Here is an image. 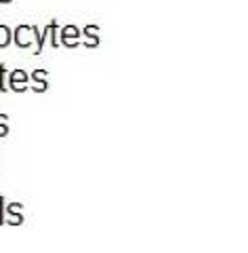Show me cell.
Instances as JSON below:
<instances>
[{
  "instance_id": "6da1fadb",
  "label": "cell",
  "mask_w": 248,
  "mask_h": 253,
  "mask_svg": "<svg viewBox=\"0 0 248 253\" xmlns=\"http://www.w3.org/2000/svg\"><path fill=\"white\" fill-rule=\"evenodd\" d=\"M13 42L15 46H19V49H30V46H36V36H34V23L32 26H26V23H21L13 30Z\"/></svg>"
},
{
  "instance_id": "7a4b0ae2",
  "label": "cell",
  "mask_w": 248,
  "mask_h": 253,
  "mask_svg": "<svg viewBox=\"0 0 248 253\" xmlns=\"http://www.w3.org/2000/svg\"><path fill=\"white\" fill-rule=\"evenodd\" d=\"M82 44L89 46V49H97L99 46V26L97 23H86V26L82 28Z\"/></svg>"
},
{
  "instance_id": "3957f363",
  "label": "cell",
  "mask_w": 248,
  "mask_h": 253,
  "mask_svg": "<svg viewBox=\"0 0 248 253\" xmlns=\"http://www.w3.org/2000/svg\"><path fill=\"white\" fill-rule=\"evenodd\" d=\"M46 28H49V41H51V46L53 49H59L61 46V28H59V23L57 21H51V23H46Z\"/></svg>"
},
{
  "instance_id": "277c9868",
  "label": "cell",
  "mask_w": 248,
  "mask_h": 253,
  "mask_svg": "<svg viewBox=\"0 0 248 253\" xmlns=\"http://www.w3.org/2000/svg\"><path fill=\"white\" fill-rule=\"evenodd\" d=\"M13 42V30L6 23H0V49H6Z\"/></svg>"
},
{
  "instance_id": "5b68a950",
  "label": "cell",
  "mask_w": 248,
  "mask_h": 253,
  "mask_svg": "<svg viewBox=\"0 0 248 253\" xmlns=\"http://www.w3.org/2000/svg\"><path fill=\"white\" fill-rule=\"evenodd\" d=\"M9 70L4 63H0V93H9L11 91V78H9Z\"/></svg>"
},
{
  "instance_id": "8992f818",
  "label": "cell",
  "mask_w": 248,
  "mask_h": 253,
  "mask_svg": "<svg viewBox=\"0 0 248 253\" xmlns=\"http://www.w3.org/2000/svg\"><path fill=\"white\" fill-rule=\"evenodd\" d=\"M61 38H66V36H80L82 38V30H80L76 23H66V26H61Z\"/></svg>"
},
{
  "instance_id": "52a82bcc",
  "label": "cell",
  "mask_w": 248,
  "mask_h": 253,
  "mask_svg": "<svg viewBox=\"0 0 248 253\" xmlns=\"http://www.w3.org/2000/svg\"><path fill=\"white\" fill-rule=\"evenodd\" d=\"M9 78H11V83H30L32 81V76L26 72V70H13L9 74Z\"/></svg>"
},
{
  "instance_id": "ba28073f",
  "label": "cell",
  "mask_w": 248,
  "mask_h": 253,
  "mask_svg": "<svg viewBox=\"0 0 248 253\" xmlns=\"http://www.w3.org/2000/svg\"><path fill=\"white\" fill-rule=\"evenodd\" d=\"M6 224H9V226H21L23 224L21 211H9V213H6Z\"/></svg>"
},
{
  "instance_id": "9c48e42d",
  "label": "cell",
  "mask_w": 248,
  "mask_h": 253,
  "mask_svg": "<svg viewBox=\"0 0 248 253\" xmlns=\"http://www.w3.org/2000/svg\"><path fill=\"white\" fill-rule=\"evenodd\" d=\"M61 44L68 46V49H76V46L82 44V38L80 36H66V38H61Z\"/></svg>"
},
{
  "instance_id": "30bf717a",
  "label": "cell",
  "mask_w": 248,
  "mask_h": 253,
  "mask_svg": "<svg viewBox=\"0 0 248 253\" xmlns=\"http://www.w3.org/2000/svg\"><path fill=\"white\" fill-rule=\"evenodd\" d=\"M9 129H11L9 116H6V114H0V137H6V135H9Z\"/></svg>"
},
{
  "instance_id": "8fae6325",
  "label": "cell",
  "mask_w": 248,
  "mask_h": 253,
  "mask_svg": "<svg viewBox=\"0 0 248 253\" xmlns=\"http://www.w3.org/2000/svg\"><path fill=\"white\" fill-rule=\"evenodd\" d=\"M11 91L13 93H26V91H32V84L30 83H11Z\"/></svg>"
},
{
  "instance_id": "7c38bea8",
  "label": "cell",
  "mask_w": 248,
  "mask_h": 253,
  "mask_svg": "<svg viewBox=\"0 0 248 253\" xmlns=\"http://www.w3.org/2000/svg\"><path fill=\"white\" fill-rule=\"evenodd\" d=\"M32 91H34V93L49 91V83H46V81H34V84H32Z\"/></svg>"
},
{
  "instance_id": "4fadbf2b",
  "label": "cell",
  "mask_w": 248,
  "mask_h": 253,
  "mask_svg": "<svg viewBox=\"0 0 248 253\" xmlns=\"http://www.w3.org/2000/svg\"><path fill=\"white\" fill-rule=\"evenodd\" d=\"M0 226H6V201L0 196Z\"/></svg>"
},
{
  "instance_id": "5bb4252c",
  "label": "cell",
  "mask_w": 248,
  "mask_h": 253,
  "mask_svg": "<svg viewBox=\"0 0 248 253\" xmlns=\"http://www.w3.org/2000/svg\"><path fill=\"white\" fill-rule=\"evenodd\" d=\"M46 70H42V68H38V70H34L30 76H32V81H46Z\"/></svg>"
},
{
  "instance_id": "9a60e30c",
  "label": "cell",
  "mask_w": 248,
  "mask_h": 253,
  "mask_svg": "<svg viewBox=\"0 0 248 253\" xmlns=\"http://www.w3.org/2000/svg\"><path fill=\"white\" fill-rule=\"evenodd\" d=\"M21 209H23L21 203H6V213L9 211H21Z\"/></svg>"
},
{
  "instance_id": "2e32d148",
  "label": "cell",
  "mask_w": 248,
  "mask_h": 253,
  "mask_svg": "<svg viewBox=\"0 0 248 253\" xmlns=\"http://www.w3.org/2000/svg\"><path fill=\"white\" fill-rule=\"evenodd\" d=\"M0 2H2V4H11L13 0H0Z\"/></svg>"
}]
</instances>
